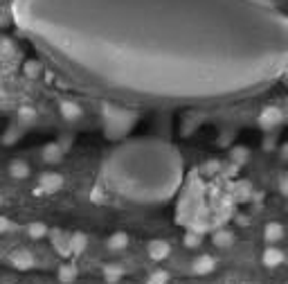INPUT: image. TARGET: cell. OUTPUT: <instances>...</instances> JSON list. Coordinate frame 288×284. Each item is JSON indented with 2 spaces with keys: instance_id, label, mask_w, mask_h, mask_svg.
<instances>
[{
  "instance_id": "19",
  "label": "cell",
  "mask_w": 288,
  "mask_h": 284,
  "mask_svg": "<svg viewBox=\"0 0 288 284\" xmlns=\"http://www.w3.org/2000/svg\"><path fill=\"white\" fill-rule=\"evenodd\" d=\"M200 241H203V235H200V232H194V230H187V235L183 239V244L187 248H198Z\"/></svg>"
},
{
  "instance_id": "24",
  "label": "cell",
  "mask_w": 288,
  "mask_h": 284,
  "mask_svg": "<svg viewBox=\"0 0 288 284\" xmlns=\"http://www.w3.org/2000/svg\"><path fill=\"white\" fill-rule=\"evenodd\" d=\"M38 72H41V63H36V61L25 63V74H27V77H36Z\"/></svg>"
},
{
  "instance_id": "9",
  "label": "cell",
  "mask_w": 288,
  "mask_h": 284,
  "mask_svg": "<svg viewBox=\"0 0 288 284\" xmlns=\"http://www.w3.org/2000/svg\"><path fill=\"white\" fill-rule=\"evenodd\" d=\"M41 158L45 163H50V165H52V163H59L63 158V147L59 142H48L41 151Z\"/></svg>"
},
{
  "instance_id": "14",
  "label": "cell",
  "mask_w": 288,
  "mask_h": 284,
  "mask_svg": "<svg viewBox=\"0 0 288 284\" xmlns=\"http://www.w3.org/2000/svg\"><path fill=\"white\" fill-rule=\"evenodd\" d=\"M281 237H284V226L281 223H268L266 230H264V239L270 246H275L277 241H281Z\"/></svg>"
},
{
  "instance_id": "4",
  "label": "cell",
  "mask_w": 288,
  "mask_h": 284,
  "mask_svg": "<svg viewBox=\"0 0 288 284\" xmlns=\"http://www.w3.org/2000/svg\"><path fill=\"white\" fill-rule=\"evenodd\" d=\"M63 187V176L61 174H52V172H45L38 176V185L34 187V194L36 196H43V194H54Z\"/></svg>"
},
{
  "instance_id": "22",
  "label": "cell",
  "mask_w": 288,
  "mask_h": 284,
  "mask_svg": "<svg viewBox=\"0 0 288 284\" xmlns=\"http://www.w3.org/2000/svg\"><path fill=\"white\" fill-rule=\"evenodd\" d=\"M232 160L236 163V165H243V163L248 160V156H250V151H248L245 147H236V149H232Z\"/></svg>"
},
{
  "instance_id": "26",
  "label": "cell",
  "mask_w": 288,
  "mask_h": 284,
  "mask_svg": "<svg viewBox=\"0 0 288 284\" xmlns=\"http://www.w3.org/2000/svg\"><path fill=\"white\" fill-rule=\"evenodd\" d=\"M9 230V221L5 217H0V232H7Z\"/></svg>"
},
{
  "instance_id": "13",
  "label": "cell",
  "mask_w": 288,
  "mask_h": 284,
  "mask_svg": "<svg viewBox=\"0 0 288 284\" xmlns=\"http://www.w3.org/2000/svg\"><path fill=\"white\" fill-rule=\"evenodd\" d=\"M214 266H216V262H214V257L212 255H200V257H196L194 260V273L196 275H207V273L214 271Z\"/></svg>"
},
{
  "instance_id": "5",
  "label": "cell",
  "mask_w": 288,
  "mask_h": 284,
  "mask_svg": "<svg viewBox=\"0 0 288 284\" xmlns=\"http://www.w3.org/2000/svg\"><path fill=\"white\" fill-rule=\"evenodd\" d=\"M9 262H12V266L18 268V271H29V268L36 266V257H34L32 251H27V248L14 251L12 255H9Z\"/></svg>"
},
{
  "instance_id": "1",
  "label": "cell",
  "mask_w": 288,
  "mask_h": 284,
  "mask_svg": "<svg viewBox=\"0 0 288 284\" xmlns=\"http://www.w3.org/2000/svg\"><path fill=\"white\" fill-rule=\"evenodd\" d=\"M14 21L79 74L144 97H214L272 72L288 21L261 0H14Z\"/></svg>"
},
{
  "instance_id": "25",
  "label": "cell",
  "mask_w": 288,
  "mask_h": 284,
  "mask_svg": "<svg viewBox=\"0 0 288 284\" xmlns=\"http://www.w3.org/2000/svg\"><path fill=\"white\" fill-rule=\"evenodd\" d=\"M279 192L284 194V196H288V174H284V176L279 178Z\"/></svg>"
},
{
  "instance_id": "6",
  "label": "cell",
  "mask_w": 288,
  "mask_h": 284,
  "mask_svg": "<svg viewBox=\"0 0 288 284\" xmlns=\"http://www.w3.org/2000/svg\"><path fill=\"white\" fill-rule=\"evenodd\" d=\"M59 111H61V115L68 119V122H79V119L84 117L81 104L72 102V99H63V102L59 104Z\"/></svg>"
},
{
  "instance_id": "12",
  "label": "cell",
  "mask_w": 288,
  "mask_h": 284,
  "mask_svg": "<svg viewBox=\"0 0 288 284\" xmlns=\"http://www.w3.org/2000/svg\"><path fill=\"white\" fill-rule=\"evenodd\" d=\"M106 246H108V251H113V253L124 251V248L129 246V235H126V232H122V230L113 232V235L106 239Z\"/></svg>"
},
{
  "instance_id": "10",
  "label": "cell",
  "mask_w": 288,
  "mask_h": 284,
  "mask_svg": "<svg viewBox=\"0 0 288 284\" xmlns=\"http://www.w3.org/2000/svg\"><path fill=\"white\" fill-rule=\"evenodd\" d=\"M261 262H264V266H268V268H275L284 262V253H281V248L268 246L264 251V255H261Z\"/></svg>"
},
{
  "instance_id": "23",
  "label": "cell",
  "mask_w": 288,
  "mask_h": 284,
  "mask_svg": "<svg viewBox=\"0 0 288 284\" xmlns=\"http://www.w3.org/2000/svg\"><path fill=\"white\" fill-rule=\"evenodd\" d=\"M169 282V273L167 271H153L149 275V280H146V284H167Z\"/></svg>"
},
{
  "instance_id": "2",
  "label": "cell",
  "mask_w": 288,
  "mask_h": 284,
  "mask_svg": "<svg viewBox=\"0 0 288 284\" xmlns=\"http://www.w3.org/2000/svg\"><path fill=\"white\" fill-rule=\"evenodd\" d=\"M104 178L131 201H167L183 178V158L164 142L135 140L110 153L104 163Z\"/></svg>"
},
{
  "instance_id": "16",
  "label": "cell",
  "mask_w": 288,
  "mask_h": 284,
  "mask_svg": "<svg viewBox=\"0 0 288 284\" xmlns=\"http://www.w3.org/2000/svg\"><path fill=\"white\" fill-rule=\"evenodd\" d=\"M122 277H124V268H122V266H117V264H108V266L104 268V280L108 282V284L119 282Z\"/></svg>"
},
{
  "instance_id": "11",
  "label": "cell",
  "mask_w": 288,
  "mask_h": 284,
  "mask_svg": "<svg viewBox=\"0 0 288 284\" xmlns=\"http://www.w3.org/2000/svg\"><path fill=\"white\" fill-rule=\"evenodd\" d=\"M29 163L23 160V158H16V160L9 163V176L12 178H18V181H25V178L29 176Z\"/></svg>"
},
{
  "instance_id": "15",
  "label": "cell",
  "mask_w": 288,
  "mask_h": 284,
  "mask_svg": "<svg viewBox=\"0 0 288 284\" xmlns=\"http://www.w3.org/2000/svg\"><path fill=\"white\" fill-rule=\"evenodd\" d=\"M88 246V237L84 232H72L70 235V255H81Z\"/></svg>"
},
{
  "instance_id": "17",
  "label": "cell",
  "mask_w": 288,
  "mask_h": 284,
  "mask_svg": "<svg viewBox=\"0 0 288 284\" xmlns=\"http://www.w3.org/2000/svg\"><path fill=\"white\" fill-rule=\"evenodd\" d=\"M212 241H214L219 248H230L232 244H234V235H232L230 230H216L214 237H212Z\"/></svg>"
},
{
  "instance_id": "7",
  "label": "cell",
  "mask_w": 288,
  "mask_h": 284,
  "mask_svg": "<svg viewBox=\"0 0 288 284\" xmlns=\"http://www.w3.org/2000/svg\"><path fill=\"white\" fill-rule=\"evenodd\" d=\"M146 253H149V257L153 262H162L169 257L171 253V246L167 241H162V239H153V241H149V248H146Z\"/></svg>"
},
{
  "instance_id": "8",
  "label": "cell",
  "mask_w": 288,
  "mask_h": 284,
  "mask_svg": "<svg viewBox=\"0 0 288 284\" xmlns=\"http://www.w3.org/2000/svg\"><path fill=\"white\" fill-rule=\"evenodd\" d=\"M259 122H261V127H266V129L277 127V124L281 122V111H279L277 106H268V108H264V111H261Z\"/></svg>"
},
{
  "instance_id": "3",
  "label": "cell",
  "mask_w": 288,
  "mask_h": 284,
  "mask_svg": "<svg viewBox=\"0 0 288 284\" xmlns=\"http://www.w3.org/2000/svg\"><path fill=\"white\" fill-rule=\"evenodd\" d=\"M135 113L126 111V108H115V106H104V119H106V136L108 138H122L135 122Z\"/></svg>"
},
{
  "instance_id": "20",
  "label": "cell",
  "mask_w": 288,
  "mask_h": 284,
  "mask_svg": "<svg viewBox=\"0 0 288 284\" xmlns=\"http://www.w3.org/2000/svg\"><path fill=\"white\" fill-rule=\"evenodd\" d=\"M27 232L32 239H41L48 235V228H45V223H29L27 226Z\"/></svg>"
},
{
  "instance_id": "18",
  "label": "cell",
  "mask_w": 288,
  "mask_h": 284,
  "mask_svg": "<svg viewBox=\"0 0 288 284\" xmlns=\"http://www.w3.org/2000/svg\"><path fill=\"white\" fill-rule=\"evenodd\" d=\"M77 277V268L70 266V264H65V266L59 268V280L63 284H72V280Z\"/></svg>"
},
{
  "instance_id": "21",
  "label": "cell",
  "mask_w": 288,
  "mask_h": 284,
  "mask_svg": "<svg viewBox=\"0 0 288 284\" xmlns=\"http://www.w3.org/2000/svg\"><path fill=\"white\" fill-rule=\"evenodd\" d=\"M18 122L21 124H32V122H36V111H32V108H21L18 111Z\"/></svg>"
}]
</instances>
